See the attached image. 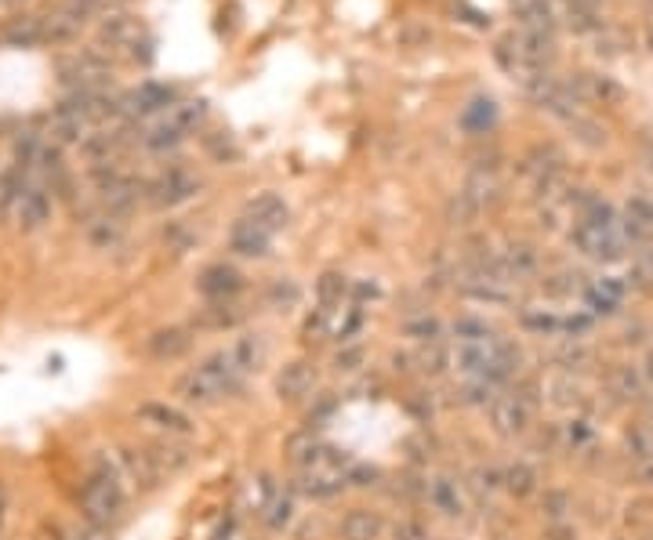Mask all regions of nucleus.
<instances>
[{
    "mask_svg": "<svg viewBox=\"0 0 653 540\" xmlns=\"http://www.w3.org/2000/svg\"><path fill=\"white\" fill-rule=\"evenodd\" d=\"M77 501H81V511H84L88 526H98V529L113 526L123 515V508H127L120 460H109L106 453H98L91 460V471H88V479H84Z\"/></svg>",
    "mask_w": 653,
    "mask_h": 540,
    "instance_id": "nucleus-1",
    "label": "nucleus"
},
{
    "mask_svg": "<svg viewBox=\"0 0 653 540\" xmlns=\"http://www.w3.org/2000/svg\"><path fill=\"white\" fill-rule=\"evenodd\" d=\"M200 116H204V102H174V105H167L164 116L146 134V146L149 149H171V146H178L185 134L196 127V120H200Z\"/></svg>",
    "mask_w": 653,
    "mask_h": 540,
    "instance_id": "nucleus-2",
    "label": "nucleus"
},
{
    "mask_svg": "<svg viewBox=\"0 0 653 540\" xmlns=\"http://www.w3.org/2000/svg\"><path fill=\"white\" fill-rule=\"evenodd\" d=\"M570 240H573L588 257L606 261V265H610V261H621V257H624V247H628L621 225H592V222H577L573 232H570Z\"/></svg>",
    "mask_w": 653,
    "mask_h": 540,
    "instance_id": "nucleus-3",
    "label": "nucleus"
},
{
    "mask_svg": "<svg viewBox=\"0 0 653 540\" xmlns=\"http://www.w3.org/2000/svg\"><path fill=\"white\" fill-rule=\"evenodd\" d=\"M530 425H534V407L527 399H519L515 392L494 395V402H490V428L501 439H515V435L527 432Z\"/></svg>",
    "mask_w": 653,
    "mask_h": 540,
    "instance_id": "nucleus-4",
    "label": "nucleus"
},
{
    "mask_svg": "<svg viewBox=\"0 0 653 540\" xmlns=\"http://www.w3.org/2000/svg\"><path fill=\"white\" fill-rule=\"evenodd\" d=\"M200 189V181H196L189 171H182V167H171V171H164L157 181H149L146 185V192H149V204L153 207H174V204H185V199Z\"/></svg>",
    "mask_w": 653,
    "mask_h": 540,
    "instance_id": "nucleus-5",
    "label": "nucleus"
},
{
    "mask_svg": "<svg viewBox=\"0 0 653 540\" xmlns=\"http://www.w3.org/2000/svg\"><path fill=\"white\" fill-rule=\"evenodd\" d=\"M135 418H139L142 425H153V428L167 432V435H192V432H196V425H192V418H189L185 410L167 407V402H157V399L139 402V407H135Z\"/></svg>",
    "mask_w": 653,
    "mask_h": 540,
    "instance_id": "nucleus-6",
    "label": "nucleus"
},
{
    "mask_svg": "<svg viewBox=\"0 0 653 540\" xmlns=\"http://www.w3.org/2000/svg\"><path fill=\"white\" fill-rule=\"evenodd\" d=\"M196 291L208 301H236V294L243 291V276L233 265H208L200 280H196Z\"/></svg>",
    "mask_w": 653,
    "mask_h": 540,
    "instance_id": "nucleus-7",
    "label": "nucleus"
},
{
    "mask_svg": "<svg viewBox=\"0 0 653 540\" xmlns=\"http://www.w3.org/2000/svg\"><path fill=\"white\" fill-rule=\"evenodd\" d=\"M146 352L157 359V363H174L182 356L192 352V330L185 326H167V330H157L146 337Z\"/></svg>",
    "mask_w": 653,
    "mask_h": 540,
    "instance_id": "nucleus-8",
    "label": "nucleus"
},
{
    "mask_svg": "<svg viewBox=\"0 0 653 540\" xmlns=\"http://www.w3.org/2000/svg\"><path fill=\"white\" fill-rule=\"evenodd\" d=\"M120 468H123V476L135 483L139 490H157V486L164 483V471L157 468V460L149 457V450L123 446V450H120Z\"/></svg>",
    "mask_w": 653,
    "mask_h": 540,
    "instance_id": "nucleus-9",
    "label": "nucleus"
},
{
    "mask_svg": "<svg viewBox=\"0 0 653 540\" xmlns=\"http://www.w3.org/2000/svg\"><path fill=\"white\" fill-rule=\"evenodd\" d=\"M229 247L240 257H266L269 247H273V232H266V229H261L258 222H250V218H240L229 229Z\"/></svg>",
    "mask_w": 653,
    "mask_h": 540,
    "instance_id": "nucleus-10",
    "label": "nucleus"
},
{
    "mask_svg": "<svg viewBox=\"0 0 653 540\" xmlns=\"http://www.w3.org/2000/svg\"><path fill=\"white\" fill-rule=\"evenodd\" d=\"M316 388V370L312 363H287L280 374H276V395L284 402H301L309 399Z\"/></svg>",
    "mask_w": 653,
    "mask_h": 540,
    "instance_id": "nucleus-11",
    "label": "nucleus"
},
{
    "mask_svg": "<svg viewBox=\"0 0 653 540\" xmlns=\"http://www.w3.org/2000/svg\"><path fill=\"white\" fill-rule=\"evenodd\" d=\"M174 395L182 399V402H192V407H211V402H218L222 399V388L196 367V370H189V374H182L178 381H174Z\"/></svg>",
    "mask_w": 653,
    "mask_h": 540,
    "instance_id": "nucleus-12",
    "label": "nucleus"
},
{
    "mask_svg": "<svg viewBox=\"0 0 653 540\" xmlns=\"http://www.w3.org/2000/svg\"><path fill=\"white\" fill-rule=\"evenodd\" d=\"M243 218H250V222H258L266 232H280L284 225H287V218H291V211H287V204L276 196V192H261V196H254L250 204H247V211H243Z\"/></svg>",
    "mask_w": 653,
    "mask_h": 540,
    "instance_id": "nucleus-13",
    "label": "nucleus"
},
{
    "mask_svg": "<svg viewBox=\"0 0 653 540\" xmlns=\"http://www.w3.org/2000/svg\"><path fill=\"white\" fill-rule=\"evenodd\" d=\"M171 105V91L160 84H142L135 91H127L120 98V113L123 116H149V113H164Z\"/></svg>",
    "mask_w": 653,
    "mask_h": 540,
    "instance_id": "nucleus-14",
    "label": "nucleus"
},
{
    "mask_svg": "<svg viewBox=\"0 0 653 540\" xmlns=\"http://www.w3.org/2000/svg\"><path fill=\"white\" fill-rule=\"evenodd\" d=\"M621 232H624V240L642 243V247L653 240V204L649 199H642V196L628 199L624 218H621Z\"/></svg>",
    "mask_w": 653,
    "mask_h": 540,
    "instance_id": "nucleus-15",
    "label": "nucleus"
},
{
    "mask_svg": "<svg viewBox=\"0 0 653 540\" xmlns=\"http://www.w3.org/2000/svg\"><path fill=\"white\" fill-rule=\"evenodd\" d=\"M581 301L588 305V312H592V316H614L621 308V301H624V283L621 280H596V283L584 287Z\"/></svg>",
    "mask_w": 653,
    "mask_h": 540,
    "instance_id": "nucleus-16",
    "label": "nucleus"
},
{
    "mask_svg": "<svg viewBox=\"0 0 653 540\" xmlns=\"http://www.w3.org/2000/svg\"><path fill=\"white\" fill-rule=\"evenodd\" d=\"M243 323V308L236 301H208L200 312L192 316L196 330H233Z\"/></svg>",
    "mask_w": 653,
    "mask_h": 540,
    "instance_id": "nucleus-17",
    "label": "nucleus"
},
{
    "mask_svg": "<svg viewBox=\"0 0 653 540\" xmlns=\"http://www.w3.org/2000/svg\"><path fill=\"white\" fill-rule=\"evenodd\" d=\"M385 533V519L374 508H352L342 519V536L345 540H381Z\"/></svg>",
    "mask_w": 653,
    "mask_h": 540,
    "instance_id": "nucleus-18",
    "label": "nucleus"
},
{
    "mask_svg": "<svg viewBox=\"0 0 653 540\" xmlns=\"http://www.w3.org/2000/svg\"><path fill=\"white\" fill-rule=\"evenodd\" d=\"M15 207H19V225H22V229H40V225L51 218V199H47V192H40V189H26V192L15 199Z\"/></svg>",
    "mask_w": 653,
    "mask_h": 540,
    "instance_id": "nucleus-19",
    "label": "nucleus"
},
{
    "mask_svg": "<svg viewBox=\"0 0 653 540\" xmlns=\"http://www.w3.org/2000/svg\"><path fill=\"white\" fill-rule=\"evenodd\" d=\"M425 494H428L432 508H436V511H443L446 519L465 515V497H462V490H457V483H450V479H432Z\"/></svg>",
    "mask_w": 653,
    "mask_h": 540,
    "instance_id": "nucleus-20",
    "label": "nucleus"
},
{
    "mask_svg": "<svg viewBox=\"0 0 653 540\" xmlns=\"http://www.w3.org/2000/svg\"><path fill=\"white\" fill-rule=\"evenodd\" d=\"M538 468L534 464H527V460H515V464H508L505 468V490L515 497V501H522V497H534L538 494Z\"/></svg>",
    "mask_w": 653,
    "mask_h": 540,
    "instance_id": "nucleus-21",
    "label": "nucleus"
},
{
    "mask_svg": "<svg viewBox=\"0 0 653 540\" xmlns=\"http://www.w3.org/2000/svg\"><path fill=\"white\" fill-rule=\"evenodd\" d=\"M149 457L157 460V468L164 471V476H178V471H185L189 464H192V453H189V446H178V443H153L149 446Z\"/></svg>",
    "mask_w": 653,
    "mask_h": 540,
    "instance_id": "nucleus-22",
    "label": "nucleus"
},
{
    "mask_svg": "<svg viewBox=\"0 0 653 540\" xmlns=\"http://www.w3.org/2000/svg\"><path fill=\"white\" fill-rule=\"evenodd\" d=\"M519 19L530 33H548L555 30V19H552V4L548 0H519Z\"/></svg>",
    "mask_w": 653,
    "mask_h": 540,
    "instance_id": "nucleus-23",
    "label": "nucleus"
},
{
    "mask_svg": "<svg viewBox=\"0 0 653 540\" xmlns=\"http://www.w3.org/2000/svg\"><path fill=\"white\" fill-rule=\"evenodd\" d=\"M494 120H497V105H494L490 98H476V102H469L465 113H462V127H465L469 134H487V131L494 127Z\"/></svg>",
    "mask_w": 653,
    "mask_h": 540,
    "instance_id": "nucleus-24",
    "label": "nucleus"
},
{
    "mask_svg": "<svg viewBox=\"0 0 653 540\" xmlns=\"http://www.w3.org/2000/svg\"><path fill=\"white\" fill-rule=\"evenodd\" d=\"M454 337H457V345H479V342H490L494 337V326L487 323V319H479V316H462V319H454Z\"/></svg>",
    "mask_w": 653,
    "mask_h": 540,
    "instance_id": "nucleus-25",
    "label": "nucleus"
},
{
    "mask_svg": "<svg viewBox=\"0 0 653 540\" xmlns=\"http://www.w3.org/2000/svg\"><path fill=\"white\" fill-rule=\"evenodd\" d=\"M4 40L15 44V47H33V44H40V40H44V19H33V15L15 19V22L4 30Z\"/></svg>",
    "mask_w": 653,
    "mask_h": 540,
    "instance_id": "nucleus-26",
    "label": "nucleus"
},
{
    "mask_svg": "<svg viewBox=\"0 0 653 540\" xmlns=\"http://www.w3.org/2000/svg\"><path fill=\"white\" fill-rule=\"evenodd\" d=\"M139 37H142V26H139L135 19H127V15H113V19H106V26H102V40H109V44H116V47H123V44H139Z\"/></svg>",
    "mask_w": 653,
    "mask_h": 540,
    "instance_id": "nucleus-27",
    "label": "nucleus"
},
{
    "mask_svg": "<svg viewBox=\"0 0 653 540\" xmlns=\"http://www.w3.org/2000/svg\"><path fill=\"white\" fill-rule=\"evenodd\" d=\"M501 261H505V273H508L512 280H527L534 268H538V254H534V247H527V243L508 247V254H505Z\"/></svg>",
    "mask_w": 653,
    "mask_h": 540,
    "instance_id": "nucleus-28",
    "label": "nucleus"
},
{
    "mask_svg": "<svg viewBox=\"0 0 653 540\" xmlns=\"http://www.w3.org/2000/svg\"><path fill=\"white\" fill-rule=\"evenodd\" d=\"M552 363L563 370V374H573V370H584L588 363H592V349L588 345H581V342H566L555 356H552Z\"/></svg>",
    "mask_w": 653,
    "mask_h": 540,
    "instance_id": "nucleus-29",
    "label": "nucleus"
},
{
    "mask_svg": "<svg viewBox=\"0 0 653 540\" xmlns=\"http://www.w3.org/2000/svg\"><path fill=\"white\" fill-rule=\"evenodd\" d=\"M610 384H614V395H621V399H642V392H646V377L635 367H617Z\"/></svg>",
    "mask_w": 653,
    "mask_h": 540,
    "instance_id": "nucleus-30",
    "label": "nucleus"
},
{
    "mask_svg": "<svg viewBox=\"0 0 653 540\" xmlns=\"http://www.w3.org/2000/svg\"><path fill=\"white\" fill-rule=\"evenodd\" d=\"M479 211H483V207L462 189V192H457L450 204H446V222H450V225H472V222L479 218Z\"/></svg>",
    "mask_w": 653,
    "mask_h": 540,
    "instance_id": "nucleus-31",
    "label": "nucleus"
},
{
    "mask_svg": "<svg viewBox=\"0 0 653 540\" xmlns=\"http://www.w3.org/2000/svg\"><path fill=\"white\" fill-rule=\"evenodd\" d=\"M545 294L548 298H573V294H584V276L581 273H555V276H548L545 283Z\"/></svg>",
    "mask_w": 653,
    "mask_h": 540,
    "instance_id": "nucleus-32",
    "label": "nucleus"
},
{
    "mask_svg": "<svg viewBox=\"0 0 653 540\" xmlns=\"http://www.w3.org/2000/svg\"><path fill=\"white\" fill-rule=\"evenodd\" d=\"M446 367H450V352H446L439 342H432V345H421V352H418V370H421V374H428V377H439Z\"/></svg>",
    "mask_w": 653,
    "mask_h": 540,
    "instance_id": "nucleus-33",
    "label": "nucleus"
},
{
    "mask_svg": "<svg viewBox=\"0 0 653 540\" xmlns=\"http://www.w3.org/2000/svg\"><path fill=\"white\" fill-rule=\"evenodd\" d=\"M120 222H113V218H95V222H88V240L95 243V247H102V250H109V247H116L120 243Z\"/></svg>",
    "mask_w": 653,
    "mask_h": 540,
    "instance_id": "nucleus-34",
    "label": "nucleus"
},
{
    "mask_svg": "<svg viewBox=\"0 0 653 540\" xmlns=\"http://www.w3.org/2000/svg\"><path fill=\"white\" fill-rule=\"evenodd\" d=\"M77 30H81V19L73 12H62V15L44 19V40H70Z\"/></svg>",
    "mask_w": 653,
    "mask_h": 540,
    "instance_id": "nucleus-35",
    "label": "nucleus"
},
{
    "mask_svg": "<svg viewBox=\"0 0 653 540\" xmlns=\"http://www.w3.org/2000/svg\"><path fill=\"white\" fill-rule=\"evenodd\" d=\"M403 333L414 337L418 345H432V342H439V337H443V326H439L436 319L421 316V319H407V323H403Z\"/></svg>",
    "mask_w": 653,
    "mask_h": 540,
    "instance_id": "nucleus-36",
    "label": "nucleus"
},
{
    "mask_svg": "<svg viewBox=\"0 0 653 540\" xmlns=\"http://www.w3.org/2000/svg\"><path fill=\"white\" fill-rule=\"evenodd\" d=\"M548 392H552V402H555V407H577V402H581V388H577L573 374H559V377L548 384Z\"/></svg>",
    "mask_w": 653,
    "mask_h": 540,
    "instance_id": "nucleus-37",
    "label": "nucleus"
},
{
    "mask_svg": "<svg viewBox=\"0 0 653 540\" xmlns=\"http://www.w3.org/2000/svg\"><path fill=\"white\" fill-rule=\"evenodd\" d=\"M345 276H338V273H326L323 280H319V301H323V308H335V305H342V298H345Z\"/></svg>",
    "mask_w": 653,
    "mask_h": 540,
    "instance_id": "nucleus-38",
    "label": "nucleus"
},
{
    "mask_svg": "<svg viewBox=\"0 0 653 540\" xmlns=\"http://www.w3.org/2000/svg\"><path fill=\"white\" fill-rule=\"evenodd\" d=\"M519 319H522V326L534 330V333H559L563 330V319L552 316V312H522Z\"/></svg>",
    "mask_w": 653,
    "mask_h": 540,
    "instance_id": "nucleus-39",
    "label": "nucleus"
},
{
    "mask_svg": "<svg viewBox=\"0 0 653 540\" xmlns=\"http://www.w3.org/2000/svg\"><path fill=\"white\" fill-rule=\"evenodd\" d=\"M233 352H236V359H240V367H243V370H254V367H258V359H261V345L254 342V337H243L240 345H233Z\"/></svg>",
    "mask_w": 653,
    "mask_h": 540,
    "instance_id": "nucleus-40",
    "label": "nucleus"
},
{
    "mask_svg": "<svg viewBox=\"0 0 653 540\" xmlns=\"http://www.w3.org/2000/svg\"><path fill=\"white\" fill-rule=\"evenodd\" d=\"M392 536L396 540H428V529L418 519H400L396 526H392Z\"/></svg>",
    "mask_w": 653,
    "mask_h": 540,
    "instance_id": "nucleus-41",
    "label": "nucleus"
},
{
    "mask_svg": "<svg viewBox=\"0 0 653 540\" xmlns=\"http://www.w3.org/2000/svg\"><path fill=\"white\" fill-rule=\"evenodd\" d=\"M541 508H545V515H548V519H563V515L570 511V497H566L563 490H552V494H545Z\"/></svg>",
    "mask_w": 653,
    "mask_h": 540,
    "instance_id": "nucleus-42",
    "label": "nucleus"
},
{
    "mask_svg": "<svg viewBox=\"0 0 653 540\" xmlns=\"http://www.w3.org/2000/svg\"><path fill=\"white\" fill-rule=\"evenodd\" d=\"M291 515H294V504H291L287 497H276L273 508H269V526H273V529H284V526L291 522Z\"/></svg>",
    "mask_w": 653,
    "mask_h": 540,
    "instance_id": "nucleus-43",
    "label": "nucleus"
},
{
    "mask_svg": "<svg viewBox=\"0 0 653 540\" xmlns=\"http://www.w3.org/2000/svg\"><path fill=\"white\" fill-rule=\"evenodd\" d=\"M377 479V468H367V464H349V476H345V483H352V486H370Z\"/></svg>",
    "mask_w": 653,
    "mask_h": 540,
    "instance_id": "nucleus-44",
    "label": "nucleus"
},
{
    "mask_svg": "<svg viewBox=\"0 0 653 540\" xmlns=\"http://www.w3.org/2000/svg\"><path fill=\"white\" fill-rule=\"evenodd\" d=\"M269 298H273V305H294V301H298V287L280 280V283L273 287V294H269Z\"/></svg>",
    "mask_w": 653,
    "mask_h": 540,
    "instance_id": "nucleus-45",
    "label": "nucleus"
},
{
    "mask_svg": "<svg viewBox=\"0 0 653 540\" xmlns=\"http://www.w3.org/2000/svg\"><path fill=\"white\" fill-rule=\"evenodd\" d=\"M360 363H363V349H356V345H352V349H342L338 359H335L338 370H356Z\"/></svg>",
    "mask_w": 653,
    "mask_h": 540,
    "instance_id": "nucleus-46",
    "label": "nucleus"
},
{
    "mask_svg": "<svg viewBox=\"0 0 653 540\" xmlns=\"http://www.w3.org/2000/svg\"><path fill=\"white\" fill-rule=\"evenodd\" d=\"M566 439H570V443H573V450H577V446H584L588 439H592V428H588L584 421H570V428H566Z\"/></svg>",
    "mask_w": 653,
    "mask_h": 540,
    "instance_id": "nucleus-47",
    "label": "nucleus"
},
{
    "mask_svg": "<svg viewBox=\"0 0 653 540\" xmlns=\"http://www.w3.org/2000/svg\"><path fill=\"white\" fill-rule=\"evenodd\" d=\"M62 540H106V533L98 526H88V529H58Z\"/></svg>",
    "mask_w": 653,
    "mask_h": 540,
    "instance_id": "nucleus-48",
    "label": "nucleus"
},
{
    "mask_svg": "<svg viewBox=\"0 0 653 540\" xmlns=\"http://www.w3.org/2000/svg\"><path fill=\"white\" fill-rule=\"evenodd\" d=\"M208 149H211L218 160H225V156L233 160V156H236V146H229V139H225V134H222V139H208Z\"/></svg>",
    "mask_w": 653,
    "mask_h": 540,
    "instance_id": "nucleus-49",
    "label": "nucleus"
},
{
    "mask_svg": "<svg viewBox=\"0 0 653 540\" xmlns=\"http://www.w3.org/2000/svg\"><path fill=\"white\" fill-rule=\"evenodd\" d=\"M566 4H570V12H577L581 19H588V15H592L603 4V0H566Z\"/></svg>",
    "mask_w": 653,
    "mask_h": 540,
    "instance_id": "nucleus-50",
    "label": "nucleus"
},
{
    "mask_svg": "<svg viewBox=\"0 0 653 540\" xmlns=\"http://www.w3.org/2000/svg\"><path fill=\"white\" fill-rule=\"evenodd\" d=\"M4 511H8V490L0 486V522H4Z\"/></svg>",
    "mask_w": 653,
    "mask_h": 540,
    "instance_id": "nucleus-51",
    "label": "nucleus"
},
{
    "mask_svg": "<svg viewBox=\"0 0 653 540\" xmlns=\"http://www.w3.org/2000/svg\"><path fill=\"white\" fill-rule=\"evenodd\" d=\"M649 47H653V26H649Z\"/></svg>",
    "mask_w": 653,
    "mask_h": 540,
    "instance_id": "nucleus-52",
    "label": "nucleus"
},
{
    "mask_svg": "<svg viewBox=\"0 0 653 540\" xmlns=\"http://www.w3.org/2000/svg\"><path fill=\"white\" fill-rule=\"evenodd\" d=\"M4 4H19V0H4Z\"/></svg>",
    "mask_w": 653,
    "mask_h": 540,
    "instance_id": "nucleus-53",
    "label": "nucleus"
}]
</instances>
